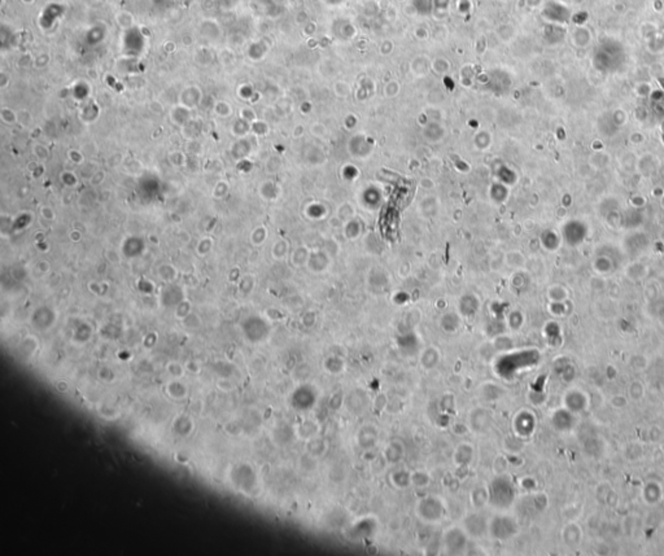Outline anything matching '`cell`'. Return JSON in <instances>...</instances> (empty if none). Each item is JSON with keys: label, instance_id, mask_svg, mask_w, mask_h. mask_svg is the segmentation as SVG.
<instances>
[{"label": "cell", "instance_id": "obj_1", "mask_svg": "<svg viewBox=\"0 0 664 556\" xmlns=\"http://www.w3.org/2000/svg\"><path fill=\"white\" fill-rule=\"evenodd\" d=\"M489 503L495 508H507L515 499V488L511 480L505 476L493 478L488 488Z\"/></svg>", "mask_w": 664, "mask_h": 556}, {"label": "cell", "instance_id": "obj_2", "mask_svg": "<svg viewBox=\"0 0 664 556\" xmlns=\"http://www.w3.org/2000/svg\"><path fill=\"white\" fill-rule=\"evenodd\" d=\"M490 535L497 541H507L514 537L518 532V525L510 516L498 515L492 519L488 526Z\"/></svg>", "mask_w": 664, "mask_h": 556}, {"label": "cell", "instance_id": "obj_3", "mask_svg": "<svg viewBox=\"0 0 664 556\" xmlns=\"http://www.w3.org/2000/svg\"><path fill=\"white\" fill-rule=\"evenodd\" d=\"M417 512L420 519L430 523H436L444 517L445 506L437 496H426L420 499L417 506Z\"/></svg>", "mask_w": 664, "mask_h": 556}, {"label": "cell", "instance_id": "obj_4", "mask_svg": "<svg viewBox=\"0 0 664 556\" xmlns=\"http://www.w3.org/2000/svg\"><path fill=\"white\" fill-rule=\"evenodd\" d=\"M444 545L448 552L460 553L466 550L467 537L466 533L459 528H450L444 535Z\"/></svg>", "mask_w": 664, "mask_h": 556}, {"label": "cell", "instance_id": "obj_5", "mask_svg": "<svg viewBox=\"0 0 664 556\" xmlns=\"http://www.w3.org/2000/svg\"><path fill=\"white\" fill-rule=\"evenodd\" d=\"M292 402H293V406L299 410L311 409L317 402L316 390L308 385H302L293 393Z\"/></svg>", "mask_w": 664, "mask_h": 556}, {"label": "cell", "instance_id": "obj_6", "mask_svg": "<svg viewBox=\"0 0 664 556\" xmlns=\"http://www.w3.org/2000/svg\"><path fill=\"white\" fill-rule=\"evenodd\" d=\"M344 404H345L346 409H348L349 411L358 415L361 414V412L365 411L366 407H367L368 405L367 394L361 389H354L346 395L345 398H344Z\"/></svg>", "mask_w": 664, "mask_h": 556}, {"label": "cell", "instance_id": "obj_7", "mask_svg": "<svg viewBox=\"0 0 664 556\" xmlns=\"http://www.w3.org/2000/svg\"><path fill=\"white\" fill-rule=\"evenodd\" d=\"M488 526H489V524L485 521V517L480 515V513H472V515H468L465 519L466 532L470 535H472V537H482V535H484L485 532L488 530Z\"/></svg>", "mask_w": 664, "mask_h": 556}, {"label": "cell", "instance_id": "obj_8", "mask_svg": "<svg viewBox=\"0 0 664 556\" xmlns=\"http://www.w3.org/2000/svg\"><path fill=\"white\" fill-rule=\"evenodd\" d=\"M378 441V431L374 426H365L357 434V442L362 449H371Z\"/></svg>", "mask_w": 664, "mask_h": 556}, {"label": "cell", "instance_id": "obj_9", "mask_svg": "<svg viewBox=\"0 0 664 556\" xmlns=\"http://www.w3.org/2000/svg\"><path fill=\"white\" fill-rule=\"evenodd\" d=\"M471 426L475 431L483 432L489 428L490 426V415L487 410H475L471 414Z\"/></svg>", "mask_w": 664, "mask_h": 556}, {"label": "cell", "instance_id": "obj_10", "mask_svg": "<svg viewBox=\"0 0 664 556\" xmlns=\"http://www.w3.org/2000/svg\"><path fill=\"white\" fill-rule=\"evenodd\" d=\"M474 459V449L471 445L462 444L457 447L454 454L455 463L459 467H467Z\"/></svg>", "mask_w": 664, "mask_h": 556}, {"label": "cell", "instance_id": "obj_11", "mask_svg": "<svg viewBox=\"0 0 664 556\" xmlns=\"http://www.w3.org/2000/svg\"><path fill=\"white\" fill-rule=\"evenodd\" d=\"M384 456L386 462L391 464H396L402 459L403 456V445L398 441L391 442L384 450Z\"/></svg>", "mask_w": 664, "mask_h": 556}, {"label": "cell", "instance_id": "obj_12", "mask_svg": "<svg viewBox=\"0 0 664 556\" xmlns=\"http://www.w3.org/2000/svg\"><path fill=\"white\" fill-rule=\"evenodd\" d=\"M487 502H489V493H488V489L482 488V486H477V488H475L474 490L471 491V503L474 505V507L482 508Z\"/></svg>", "mask_w": 664, "mask_h": 556}, {"label": "cell", "instance_id": "obj_13", "mask_svg": "<svg viewBox=\"0 0 664 556\" xmlns=\"http://www.w3.org/2000/svg\"><path fill=\"white\" fill-rule=\"evenodd\" d=\"M392 481L397 488L406 489L411 485V473L405 469H398L392 474Z\"/></svg>", "mask_w": 664, "mask_h": 556}, {"label": "cell", "instance_id": "obj_14", "mask_svg": "<svg viewBox=\"0 0 664 556\" xmlns=\"http://www.w3.org/2000/svg\"><path fill=\"white\" fill-rule=\"evenodd\" d=\"M438 359H440V357H438V353L435 349H427L423 353L420 362H422L423 367L427 368V370H431V368L437 366Z\"/></svg>", "mask_w": 664, "mask_h": 556}, {"label": "cell", "instance_id": "obj_15", "mask_svg": "<svg viewBox=\"0 0 664 556\" xmlns=\"http://www.w3.org/2000/svg\"><path fill=\"white\" fill-rule=\"evenodd\" d=\"M324 368L331 375H338L343 371L344 362L338 357H329L324 360Z\"/></svg>", "mask_w": 664, "mask_h": 556}, {"label": "cell", "instance_id": "obj_16", "mask_svg": "<svg viewBox=\"0 0 664 556\" xmlns=\"http://www.w3.org/2000/svg\"><path fill=\"white\" fill-rule=\"evenodd\" d=\"M476 309L477 301L474 297H471V296H466L463 300H460V311H463V314H466V315L474 314L476 311Z\"/></svg>", "mask_w": 664, "mask_h": 556}, {"label": "cell", "instance_id": "obj_17", "mask_svg": "<svg viewBox=\"0 0 664 556\" xmlns=\"http://www.w3.org/2000/svg\"><path fill=\"white\" fill-rule=\"evenodd\" d=\"M411 484L418 488H426L430 484V476L425 472H415L411 474Z\"/></svg>", "mask_w": 664, "mask_h": 556}, {"label": "cell", "instance_id": "obj_18", "mask_svg": "<svg viewBox=\"0 0 664 556\" xmlns=\"http://www.w3.org/2000/svg\"><path fill=\"white\" fill-rule=\"evenodd\" d=\"M454 405H455L454 397H453L452 394H445L440 401V409L441 411L449 414V412H452L453 409H454Z\"/></svg>", "mask_w": 664, "mask_h": 556}, {"label": "cell", "instance_id": "obj_19", "mask_svg": "<svg viewBox=\"0 0 664 556\" xmlns=\"http://www.w3.org/2000/svg\"><path fill=\"white\" fill-rule=\"evenodd\" d=\"M442 327L447 331H454L458 327V319L455 315H447L442 319Z\"/></svg>", "mask_w": 664, "mask_h": 556}, {"label": "cell", "instance_id": "obj_20", "mask_svg": "<svg viewBox=\"0 0 664 556\" xmlns=\"http://www.w3.org/2000/svg\"><path fill=\"white\" fill-rule=\"evenodd\" d=\"M301 429L305 431L304 433H302V436L305 437V438H310V437L316 436V433L318 432V427H317L314 423H310V421L305 423V424L302 426Z\"/></svg>", "mask_w": 664, "mask_h": 556}, {"label": "cell", "instance_id": "obj_21", "mask_svg": "<svg viewBox=\"0 0 664 556\" xmlns=\"http://www.w3.org/2000/svg\"><path fill=\"white\" fill-rule=\"evenodd\" d=\"M343 404H344V397L341 395V393H335V394L331 397V399H329V407H331L332 410H339Z\"/></svg>", "mask_w": 664, "mask_h": 556}, {"label": "cell", "instance_id": "obj_22", "mask_svg": "<svg viewBox=\"0 0 664 556\" xmlns=\"http://www.w3.org/2000/svg\"><path fill=\"white\" fill-rule=\"evenodd\" d=\"M437 424H438V426H440V427H442V428H447V427H449V424H450V417H449V414H447V412H444V414H442V415H441V414L438 415V417H437Z\"/></svg>", "mask_w": 664, "mask_h": 556}, {"label": "cell", "instance_id": "obj_23", "mask_svg": "<svg viewBox=\"0 0 664 556\" xmlns=\"http://www.w3.org/2000/svg\"><path fill=\"white\" fill-rule=\"evenodd\" d=\"M453 429H459V431L455 432L457 434H462V433H466V432H467V427H466L465 424H460V423H457V424H454Z\"/></svg>", "mask_w": 664, "mask_h": 556}]
</instances>
